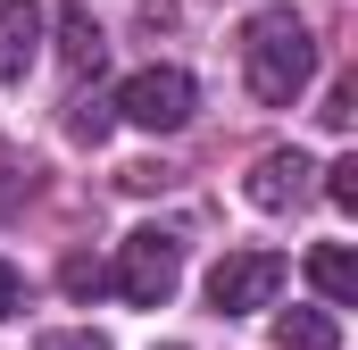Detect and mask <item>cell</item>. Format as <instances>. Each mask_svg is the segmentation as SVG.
<instances>
[{"instance_id":"cell-1","label":"cell","mask_w":358,"mask_h":350,"mask_svg":"<svg viewBox=\"0 0 358 350\" xmlns=\"http://www.w3.org/2000/svg\"><path fill=\"white\" fill-rule=\"evenodd\" d=\"M308 76H317V42H308V25L292 8H267V17L242 25V84H250V100L292 108L308 92Z\"/></svg>"},{"instance_id":"cell-2","label":"cell","mask_w":358,"mask_h":350,"mask_svg":"<svg viewBox=\"0 0 358 350\" xmlns=\"http://www.w3.org/2000/svg\"><path fill=\"white\" fill-rule=\"evenodd\" d=\"M134 309H167L183 284V242L176 234H159V225H142V234H125V251H117V275H108Z\"/></svg>"},{"instance_id":"cell-3","label":"cell","mask_w":358,"mask_h":350,"mask_svg":"<svg viewBox=\"0 0 358 350\" xmlns=\"http://www.w3.org/2000/svg\"><path fill=\"white\" fill-rule=\"evenodd\" d=\"M108 108L142 134H176V125H192V76L183 67H142V76H125V92Z\"/></svg>"},{"instance_id":"cell-4","label":"cell","mask_w":358,"mask_h":350,"mask_svg":"<svg viewBox=\"0 0 358 350\" xmlns=\"http://www.w3.org/2000/svg\"><path fill=\"white\" fill-rule=\"evenodd\" d=\"M275 292H283V259L275 251H225L208 267V309L217 317H250V309H267Z\"/></svg>"},{"instance_id":"cell-5","label":"cell","mask_w":358,"mask_h":350,"mask_svg":"<svg viewBox=\"0 0 358 350\" xmlns=\"http://www.w3.org/2000/svg\"><path fill=\"white\" fill-rule=\"evenodd\" d=\"M308 175H317V167H308L300 150H267L242 192H250V209H300V200H308Z\"/></svg>"},{"instance_id":"cell-6","label":"cell","mask_w":358,"mask_h":350,"mask_svg":"<svg viewBox=\"0 0 358 350\" xmlns=\"http://www.w3.org/2000/svg\"><path fill=\"white\" fill-rule=\"evenodd\" d=\"M42 59V8L34 0H0V84H17Z\"/></svg>"},{"instance_id":"cell-7","label":"cell","mask_w":358,"mask_h":350,"mask_svg":"<svg viewBox=\"0 0 358 350\" xmlns=\"http://www.w3.org/2000/svg\"><path fill=\"white\" fill-rule=\"evenodd\" d=\"M59 59H67V76H100V59H108V34H100V17L84 0L59 8Z\"/></svg>"},{"instance_id":"cell-8","label":"cell","mask_w":358,"mask_h":350,"mask_svg":"<svg viewBox=\"0 0 358 350\" xmlns=\"http://www.w3.org/2000/svg\"><path fill=\"white\" fill-rule=\"evenodd\" d=\"M308 284H317L334 309H350V300H358V259H350V242H317V251H308Z\"/></svg>"},{"instance_id":"cell-9","label":"cell","mask_w":358,"mask_h":350,"mask_svg":"<svg viewBox=\"0 0 358 350\" xmlns=\"http://www.w3.org/2000/svg\"><path fill=\"white\" fill-rule=\"evenodd\" d=\"M275 350H342L334 309H283L275 317Z\"/></svg>"},{"instance_id":"cell-10","label":"cell","mask_w":358,"mask_h":350,"mask_svg":"<svg viewBox=\"0 0 358 350\" xmlns=\"http://www.w3.org/2000/svg\"><path fill=\"white\" fill-rule=\"evenodd\" d=\"M67 134H76V142H92V150H100V142L117 134V108H108V100H67Z\"/></svg>"},{"instance_id":"cell-11","label":"cell","mask_w":358,"mask_h":350,"mask_svg":"<svg viewBox=\"0 0 358 350\" xmlns=\"http://www.w3.org/2000/svg\"><path fill=\"white\" fill-rule=\"evenodd\" d=\"M25 200H34V159H17V150L0 142V217L25 209Z\"/></svg>"},{"instance_id":"cell-12","label":"cell","mask_w":358,"mask_h":350,"mask_svg":"<svg viewBox=\"0 0 358 350\" xmlns=\"http://www.w3.org/2000/svg\"><path fill=\"white\" fill-rule=\"evenodd\" d=\"M59 284H67V300H92V292H108V267L92 259V251H76V259L59 267Z\"/></svg>"},{"instance_id":"cell-13","label":"cell","mask_w":358,"mask_h":350,"mask_svg":"<svg viewBox=\"0 0 358 350\" xmlns=\"http://www.w3.org/2000/svg\"><path fill=\"white\" fill-rule=\"evenodd\" d=\"M317 117H325L334 134H350V117H358V76H342V84L325 92V108H317Z\"/></svg>"},{"instance_id":"cell-14","label":"cell","mask_w":358,"mask_h":350,"mask_svg":"<svg viewBox=\"0 0 358 350\" xmlns=\"http://www.w3.org/2000/svg\"><path fill=\"white\" fill-rule=\"evenodd\" d=\"M325 200L334 209H358V159H334L325 167Z\"/></svg>"},{"instance_id":"cell-15","label":"cell","mask_w":358,"mask_h":350,"mask_svg":"<svg viewBox=\"0 0 358 350\" xmlns=\"http://www.w3.org/2000/svg\"><path fill=\"white\" fill-rule=\"evenodd\" d=\"M34 350H108V334L100 326H76V334H42Z\"/></svg>"},{"instance_id":"cell-16","label":"cell","mask_w":358,"mask_h":350,"mask_svg":"<svg viewBox=\"0 0 358 350\" xmlns=\"http://www.w3.org/2000/svg\"><path fill=\"white\" fill-rule=\"evenodd\" d=\"M17 309H25V275L0 259V317H17Z\"/></svg>"}]
</instances>
